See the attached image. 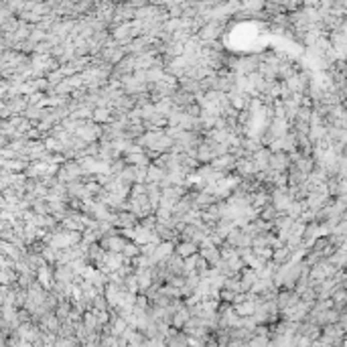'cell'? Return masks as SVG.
<instances>
[{
	"label": "cell",
	"mask_w": 347,
	"mask_h": 347,
	"mask_svg": "<svg viewBox=\"0 0 347 347\" xmlns=\"http://www.w3.org/2000/svg\"><path fill=\"white\" fill-rule=\"evenodd\" d=\"M197 248H199V246H197L195 242H191V240H183L181 244H177V246H175V250H173V252H175L177 256H181V258H187V256L195 254Z\"/></svg>",
	"instance_id": "obj_1"
},
{
	"label": "cell",
	"mask_w": 347,
	"mask_h": 347,
	"mask_svg": "<svg viewBox=\"0 0 347 347\" xmlns=\"http://www.w3.org/2000/svg\"><path fill=\"white\" fill-rule=\"evenodd\" d=\"M250 345H268V339L266 337H258V339H252Z\"/></svg>",
	"instance_id": "obj_2"
}]
</instances>
